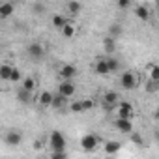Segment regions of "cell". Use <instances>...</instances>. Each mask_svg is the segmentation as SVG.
I'll use <instances>...</instances> for the list:
<instances>
[{"instance_id": "6da1fadb", "label": "cell", "mask_w": 159, "mask_h": 159, "mask_svg": "<svg viewBox=\"0 0 159 159\" xmlns=\"http://www.w3.org/2000/svg\"><path fill=\"white\" fill-rule=\"evenodd\" d=\"M137 84H139V79H137V75H135L133 71L122 73V77H120V86H122L124 90H135Z\"/></svg>"}, {"instance_id": "7a4b0ae2", "label": "cell", "mask_w": 159, "mask_h": 159, "mask_svg": "<svg viewBox=\"0 0 159 159\" xmlns=\"http://www.w3.org/2000/svg\"><path fill=\"white\" fill-rule=\"evenodd\" d=\"M49 144L52 150H66V135L60 133L58 129H54L49 137Z\"/></svg>"}, {"instance_id": "3957f363", "label": "cell", "mask_w": 159, "mask_h": 159, "mask_svg": "<svg viewBox=\"0 0 159 159\" xmlns=\"http://www.w3.org/2000/svg\"><path fill=\"white\" fill-rule=\"evenodd\" d=\"M75 92H77V86L73 84L71 79H64V81L58 84V94L66 96L67 99H69V98H73V96H75Z\"/></svg>"}, {"instance_id": "277c9868", "label": "cell", "mask_w": 159, "mask_h": 159, "mask_svg": "<svg viewBox=\"0 0 159 159\" xmlns=\"http://www.w3.org/2000/svg\"><path fill=\"white\" fill-rule=\"evenodd\" d=\"M98 144H99V140H98V137L96 135H84L83 139H81V148L84 150V152H94L96 148H98Z\"/></svg>"}, {"instance_id": "5b68a950", "label": "cell", "mask_w": 159, "mask_h": 159, "mask_svg": "<svg viewBox=\"0 0 159 159\" xmlns=\"http://www.w3.org/2000/svg\"><path fill=\"white\" fill-rule=\"evenodd\" d=\"M4 142L8 146H19L23 142V135L17 131V129H10L6 135H4Z\"/></svg>"}, {"instance_id": "8992f818", "label": "cell", "mask_w": 159, "mask_h": 159, "mask_svg": "<svg viewBox=\"0 0 159 159\" xmlns=\"http://www.w3.org/2000/svg\"><path fill=\"white\" fill-rule=\"evenodd\" d=\"M116 107H118V116L120 118H127V120H133L135 118V111H133V107L127 101H122Z\"/></svg>"}, {"instance_id": "52a82bcc", "label": "cell", "mask_w": 159, "mask_h": 159, "mask_svg": "<svg viewBox=\"0 0 159 159\" xmlns=\"http://www.w3.org/2000/svg\"><path fill=\"white\" fill-rule=\"evenodd\" d=\"M114 127L118 129V131H122V133H131L133 131V120H127V118H116V122H114Z\"/></svg>"}, {"instance_id": "ba28073f", "label": "cell", "mask_w": 159, "mask_h": 159, "mask_svg": "<svg viewBox=\"0 0 159 159\" xmlns=\"http://www.w3.org/2000/svg\"><path fill=\"white\" fill-rule=\"evenodd\" d=\"M26 52H28V56H30V58L39 60V58L45 54V49H43L39 43H30V45L26 47Z\"/></svg>"}, {"instance_id": "9c48e42d", "label": "cell", "mask_w": 159, "mask_h": 159, "mask_svg": "<svg viewBox=\"0 0 159 159\" xmlns=\"http://www.w3.org/2000/svg\"><path fill=\"white\" fill-rule=\"evenodd\" d=\"M118 94L116 92H105L103 94V109H112L114 105H118Z\"/></svg>"}, {"instance_id": "30bf717a", "label": "cell", "mask_w": 159, "mask_h": 159, "mask_svg": "<svg viewBox=\"0 0 159 159\" xmlns=\"http://www.w3.org/2000/svg\"><path fill=\"white\" fill-rule=\"evenodd\" d=\"M60 77L62 79H75L77 77V67L71 66V64H66L60 67Z\"/></svg>"}, {"instance_id": "8fae6325", "label": "cell", "mask_w": 159, "mask_h": 159, "mask_svg": "<svg viewBox=\"0 0 159 159\" xmlns=\"http://www.w3.org/2000/svg\"><path fill=\"white\" fill-rule=\"evenodd\" d=\"M94 71H96L98 75H109V73H111V69H109V62H107V58L98 60V62H96V66H94Z\"/></svg>"}, {"instance_id": "7c38bea8", "label": "cell", "mask_w": 159, "mask_h": 159, "mask_svg": "<svg viewBox=\"0 0 159 159\" xmlns=\"http://www.w3.org/2000/svg\"><path fill=\"white\" fill-rule=\"evenodd\" d=\"M103 51H105V54H112V52L116 51V38L107 36V38L103 39Z\"/></svg>"}, {"instance_id": "4fadbf2b", "label": "cell", "mask_w": 159, "mask_h": 159, "mask_svg": "<svg viewBox=\"0 0 159 159\" xmlns=\"http://www.w3.org/2000/svg\"><path fill=\"white\" fill-rule=\"evenodd\" d=\"M17 99H19V101L23 103V105H28V103L32 101V92L21 86V88L17 90Z\"/></svg>"}, {"instance_id": "5bb4252c", "label": "cell", "mask_w": 159, "mask_h": 159, "mask_svg": "<svg viewBox=\"0 0 159 159\" xmlns=\"http://www.w3.org/2000/svg\"><path fill=\"white\" fill-rule=\"evenodd\" d=\"M135 15H137L140 21H144V23L150 21V10H148L146 6H142V4H140V6H135Z\"/></svg>"}, {"instance_id": "9a60e30c", "label": "cell", "mask_w": 159, "mask_h": 159, "mask_svg": "<svg viewBox=\"0 0 159 159\" xmlns=\"http://www.w3.org/2000/svg\"><path fill=\"white\" fill-rule=\"evenodd\" d=\"M67 23H69V21H67V17H64V15H60V13L52 15V26H54L56 30H62Z\"/></svg>"}, {"instance_id": "2e32d148", "label": "cell", "mask_w": 159, "mask_h": 159, "mask_svg": "<svg viewBox=\"0 0 159 159\" xmlns=\"http://www.w3.org/2000/svg\"><path fill=\"white\" fill-rule=\"evenodd\" d=\"M120 148H122V144H120L118 140H109V142L105 144V153H107V155H114L116 152H120Z\"/></svg>"}, {"instance_id": "e0dca14e", "label": "cell", "mask_w": 159, "mask_h": 159, "mask_svg": "<svg viewBox=\"0 0 159 159\" xmlns=\"http://www.w3.org/2000/svg\"><path fill=\"white\" fill-rule=\"evenodd\" d=\"M13 10H15V6H13L11 2H4L2 6H0V17H2V19H8V17L13 13Z\"/></svg>"}, {"instance_id": "ac0fdd59", "label": "cell", "mask_w": 159, "mask_h": 159, "mask_svg": "<svg viewBox=\"0 0 159 159\" xmlns=\"http://www.w3.org/2000/svg\"><path fill=\"white\" fill-rule=\"evenodd\" d=\"M52 99H54V96H52L51 92H41L38 101H39L41 107H51V105H52Z\"/></svg>"}, {"instance_id": "d6986e66", "label": "cell", "mask_w": 159, "mask_h": 159, "mask_svg": "<svg viewBox=\"0 0 159 159\" xmlns=\"http://www.w3.org/2000/svg\"><path fill=\"white\" fill-rule=\"evenodd\" d=\"M66 99H67L66 96L58 94V96H54V99H52V105H51V107H52V109H56V111H60V109L66 105Z\"/></svg>"}, {"instance_id": "ffe728a7", "label": "cell", "mask_w": 159, "mask_h": 159, "mask_svg": "<svg viewBox=\"0 0 159 159\" xmlns=\"http://www.w3.org/2000/svg\"><path fill=\"white\" fill-rule=\"evenodd\" d=\"M60 32H62L64 38H73V36H75V25H73V23H67Z\"/></svg>"}, {"instance_id": "44dd1931", "label": "cell", "mask_w": 159, "mask_h": 159, "mask_svg": "<svg viewBox=\"0 0 159 159\" xmlns=\"http://www.w3.org/2000/svg\"><path fill=\"white\" fill-rule=\"evenodd\" d=\"M11 66H8V64H4L2 67H0V79L2 81H10V75H11Z\"/></svg>"}, {"instance_id": "7402d4cb", "label": "cell", "mask_w": 159, "mask_h": 159, "mask_svg": "<svg viewBox=\"0 0 159 159\" xmlns=\"http://www.w3.org/2000/svg\"><path fill=\"white\" fill-rule=\"evenodd\" d=\"M81 2H77V0H71V2L67 4V10H69V13H73V15H79L81 13Z\"/></svg>"}, {"instance_id": "603a6c76", "label": "cell", "mask_w": 159, "mask_h": 159, "mask_svg": "<svg viewBox=\"0 0 159 159\" xmlns=\"http://www.w3.org/2000/svg\"><path fill=\"white\" fill-rule=\"evenodd\" d=\"M23 88H26V90H30V92H34V88H36V79L34 77H26V79H23V84H21Z\"/></svg>"}, {"instance_id": "cb8c5ba5", "label": "cell", "mask_w": 159, "mask_h": 159, "mask_svg": "<svg viewBox=\"0 0 159 159\" xmlns=\"http://www.w3.org/2000/svg\"><path fill=\"white\" fill-rule=\"evenodd\" d=\"M107 62H109V69H111V73H116V71L120 69V62H118L116 58H112V56H107Z\"/></svg>"}, {"instance_id": "d4e9b609", "label": "cell", "mask_w": 159, "mask_h": 159, "mask_svg": "<svg viewBox=\"0 0 159 159\" xmlns=\"http://www.w3.org/2000/svg\"><path fill=\"white\" fill-rule=\"evenodd\" d=\"M129 139H131L133 144H137V146H144V139L140 137V133H137V131L133 133V131H131V133H129Z\"/></svg>"}, {"instance_id": "484cf974", "label": "cell", "mask_w": 159, "mask_h": 159, "mask_svg": "<svg viewBox=\"0 0 159 159\" xmlns=\"http://www.w3.org/2000/svg\"><path fill=\"white\" fill-rule=\"evenodd\" d=\"M150 81H159V66H148Z\"/></svg>"}, {"instance_id": "4316f807", "label": "cell", "mask_w": 159, "mask_h": 159, "mask_svg": "<svg viewBox=\"0 0 159 159\" xmlns=\"http://www.w3.org/2000/svg\"><path fill=\"white\" fill-rule=\"evenodd\" d=\"M69 111L71 112H84V107H83V101H73L71 105H69Z\"/></svg>"}, {"instance_id": "83f0119b", "label": "cell", "mask_w": 159, "mask_h": 159, "mask_svg": "<svg viewBox=\"0 0 159 159\" xmlns=\"http://www.w3.org/2000/svg\"><path fill=\"white\" fill-rule=\"evenodd\" d=\"M109 32H111L109 36H112V38H120L124 30H122V26H120V25H111V28H109Z\"/></svg>"}, {"instance_id": "f1b7e54d", "label": "cell", "mask_w": 159, "mask_h": 159, "mask_svg": "<svg viewBox=\"0 0 159 159\" xmlns=\"http://www.w3.org/2000/svg\"><path fill=\"white\" fill-rule=\"evenodd\" d=\"M19 81H21V71H19L17 67H13V69H11V75H10V83H15V84H17Z\"/></svg>"}, {"instance_id": "f546056e", "label": "cell", "mask_w": 159, "mask_h": 159, "mask_svg": "<svg viewBox=\"0 0 159 159\" xmlns=\"http://www.w3.org/2000/svg\"><path fill=\"white\" fill-rule=\"evenodd\" d=\"M116 6H118L120 10H129L131 0H116Z\"/></svg>"}, {"instance_id": "4dcf8cb0", "label": "cell", "mask_w": 159, "mask_h": 159, "mask_svg": "<svg viewBox=\"0 0 159 159\" xmlns=\"http://www.w3.org/2000/svg\"><path fill=\"white\" fill-rule=\"evenodd\" d=\"M64 157H67L66 150H52V159H64Z\"/></svg>"}, {"instance_id": "1f68e13d", "label": "cell", "mask_w": 159, "mask_h": 159, "mask_svg": "<svg viewBox=\"0 0 159 159\" xmlns=\"http://www.w3.org/2000/svg\"><path fill=\"white\" fill-rule=\"evenodd\" d=\"M83 107H84V111H92L94 109V101L92 99H83Z\"/></svg>"}, {"instance_id": "d6a6232c", "label": "cell", "mask_w": 159, "mask_h": 159, "mask_svg": "<svg viewBox=\"0 0 159 159\" xmlns=\"http://www.w3.org/2000/svg\"><path fill=\"white\" fill-rule=\"evenodd\" d=\"M153 139H155V140L159 142V129H155V133H153Z\"/></svg>"}, {"instance_id": "836d02e7", "label": "cell", "mask_w": 159, "mask_h": 159, "mask_svg": "<svg viewBox=\"0 0 159 159\" xmlns=\"http://www.w3.org/2000/svg\"><path fill=\"white\" fill-rule=\"evenodd\" d=\"M155 120H157V122H159V109H157V111H155Z\"/></svg>"}, {"instance_id": "e575fe53", "label": "cell", "mask_w": 159, "mask_h": 159, "mask_svg": "<svg viewBox=\"0 0 159 159\" xmlns=\"http://www.w3.org/2000/svg\"><path fill=\"white\" fill-rule=\"evenodd\" d=\"M157 15H159V11H157Z\"/></svg>"}]
</instances>
